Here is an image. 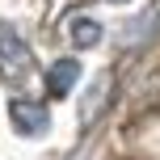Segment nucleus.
<instances>
[{
    "label": "nucleus",
    "mask_w": 160,
    "mask_h": 160,
    "mask_svg": "<svg viewBox=\"0 0 160 160\" xmlns=\"http://www.w3.org/2000/svg\"><path fill=\"white\" fill-rule=\"evenodd\" d=\"M105 97H110V76H97L93 93L84 97V110H80V118H84V122H93V118H97V110L105 105Z\"/></svg>",
    "instance_id": "obj_5"
},
{
    "label": "nucleus",
    "mask_w": 160,
    "mask_h": 160,
    "mask_svg": "<svg viewBox=\"0 0 160 160\" xmlns=\"http://www.w3.org/2000/svg\"><path fill=\"white\" fill-rule=\"evenodd\" d=\"M114 4H127V0H114Z\"/></svg>",
    "instance_id": "obj_6"
},
{
    "label": "nucleus",
    "mask_w": 160,
    "mask_h": 160,
    "mask_svg": "<svg viewBox=\"0 0 160 160\" xmlns=\"http://www.w3.org/2000/svg\"><path fill=\"white\" fill-rule=\"evenodd\" d=\"M30 72H34V55L25 47V38L13 34L8 25H0V76L8 84H17V80H25Z\"/></svg>",
    "instance_id": "obj_1"
},
{
    "label": "nucleus",
    "mask_w": 160,
    "mask_h": 160,
    "mask_svg": "<svg viewBox=\"0 0 160 160\" xmlns=\"http://www.w3.org/2000/svg\"><path fill=\"white\" fill-rule=\"evenodd\" d=\"M76 80H80V63L76 59H55L51 72H47V88H51V97H68L76 88Z\"/></svg>",
    "instance_id": "obj_3"
},
{
    "label": "nucleus",
    "mask_w": 160,
    "mask_h": 160,
    "mask_svg": "<svg viewBox=\"0 0 160 160\" xmlns=\"http://www.w3.org/2000/svg\"><path fill=\"white\" fill-rule=\"evenodd\" d=\"M8 118H13L17 135H47L51 127V114L42 101H30V97H17L13 105H8Z\"/></svg>",
    "instance_id": "obj_2"
},
{
    "label": "nucleus",
    "mask_w": 160,
    "mask_h": 160,
    "mask_svg": "<svg viewBox=\"0 0 160 160\" xmlns=\"http://www.w3.org/2000/svg\"><path fill=\"white\" fill-rule=\"evenodd\" d=\"M68 38H72V47L88 51L101 42V21H93V17H72L68 21Z\"/></svg>",
    "instance_id": "obj_4"
}]
</instances>
